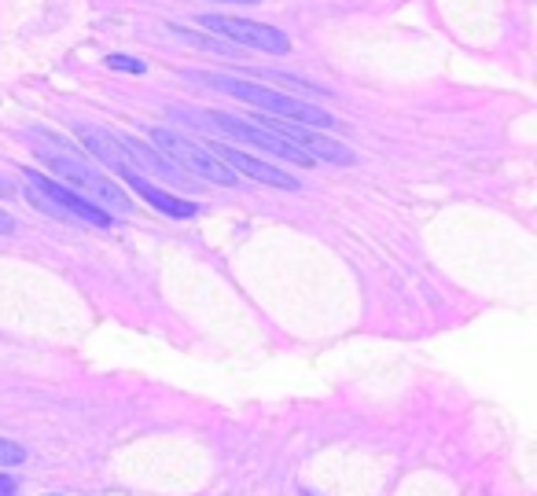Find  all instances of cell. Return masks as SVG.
<instances>
[{
    "instance_id": "obj_1",
    "label": "cell",
    "mask_w": 537,
    "mask_h": 496,
    "mask_svg": "<svg viewBox=\"0 0 537 496\" xmlns=\"http://www.w3.org/2000/svg\"><path fill=\"white\" fill-rule=\"evenodd\" d=\"M195 81H206L213 89H221L250 107H258L261 115L268 118H280V122H295V126H306V129H325V126H335V115L328 110H320L313 103H306L302 96H287V92H277L268 85H254V81H243V78H225V74H192Z\"/></svg>"
},
{
    "instance_id": "obj_2",
    "label": "cell",
    "mask_w": 537,
    "mask_h": 496,
    "mask_svg": "<svg viewBox=\"0 0 537 496\" xmlns=\"http://www.w3.org/2000/svg\"><path fill=\"white\" fill-rule=\"evenodd\" d=\"M170 115H177V118H188V122H195V126H206V129H221V133H229V136H236V140H243L247 147H254V151H265V154H277V158H284V162H291V165H302V170H309L313 165V158L298 147V144H291V140H284L280 133H273V129H261V126H254V122H243V118H236V115H225V110H192V107H170Z\"/></svg>"
},
{
    "instance_id": "obj_3",
    "label": "cell",
    "mask_w": 537,
    "mask_h": 496,
    "mask_svg": "<svg viewBox=\"0 0 537 496\" xmlns=\"http://www.w3.org/2000/svg\"><path fill=\"white\" fill-rule=\"evenodd\" d=\"M147 140H151L158 151H163L166 158H174L184 173H199L203 181L225 184V188H232V184L240 181L218 154H213L210 147H203V144H195V140H184V136H177V133H170V129H158V126L147 129Z\"/></svg>"
},
{
    "instance_id": "obj_4",
    "label": "cell",
    "mask_w": 537,
    "mask_h": 496,
    "mask_svg": "<svg viewBox=\"0 0 537 496\" xmlns=\"http://www.w3.org/2000/svg\"><path fill=\"white\" fill-rule=\"evenodd\" d=\"M41 158H44V165L52 173H60L67 184H74V188H85L92 199H96V206L103 210V206H111L115 213H129L133 210V202H129V195L126 192H118L107 177H99L92 165H85L78 154H71V151H56V154H48V151H41Z\"/></svg>"
},
{
    "instance_id": "obj_5",
    "label": "cell",
    "mask_w": 537,
    "mask_h": 496,
    "mask_svg": "<svg viewBox=\"0 0 537 496\" xmlns=\"http://www.w3.org/2000/svg\"><path fill=\"white\" fill-rule=\"evenodd\" d=\"M195 23H199V26H206L210 33H218V37H229L232 44H243V48L273 51V55H287V51H291V41H287V33H280L277 26L254 23V19H236V15H218V12H206V15H199Z\"/></svg>"
},
{
    "instance_id": "obj_6",
    "label": "cell",
    "mask_w": 537,
    "mask_h": 496,
    "mask_svg": "<svg viewBox=\"0 0 537 496\" xmlns=\"http://www.w3.org/2000/svg\"><path fill=\"white\" fill-rule=\"evenodd\" d=\"M26 181H30V188H37L44 199L56 202L67 217H78V220H85V225H96V229H111V213L99 210L96 202H89V199H81V195L67 192L63 184L48 181V177H44V173H37V170H26Z\"/></svg>"
},
{
    "instance_id": "obj_7",
    "label": "cell",
    "mask_w": 537,
    "mask_h": 496,
    "mask_svg": "<svg viewBox=\"0 0 537 496\" xmlns=\"http://www.w3.org/2000/svg\"><path fill=\"white\" fill-rule=\"evenodd\" d=\"M118 144H122V151L129 154V162L137 165H144L147 173H155L158 181H166V184H184V188H195V181L181 170V165L174 162V158H166L163 151H158L155 144H144L140 136H118Z\"/></svg>"
},
{
    "instance_id": "obj_8",
    "label": "cell",
    "mask_w": 537,
    "mask_h": 496,
    "mask_svg": "<svg viewBox=\"0 0 537 496\" xmlns=\"http://www.w3.org/2000/svg\"><path fill=\"white\" fill-rule=\"evenodd\" d=\"M213 151V147H210ZM218 154L232 173H247V177H254V181H261V184H273V188H284V192H295L298 188V181L291 177V173H284V170H277V165H268V162H261V158H254V154H247V151H236V147H229V144H221Z\"/></svg>"
},
{
    "instance_id": "obj_9",
    "label": "cell",
    "mask_w": 537,
    "mask_h": 496,
    "mask_svg": "<svg viewBox=\"0 0 537 496\" xmlns=\"http://www.w3.org/2000/svg\"><path fill=\"white\" fill-rule=\"evenodd\" d=\"M78 140L107 165V170H115L118 177H126V173H133L137 165L129 162V154L122 151V144H118V136L111 133V129H103V126H78ZM140 173V170H137Z\"/></svg>"
},
{
    "instance_id": "obj_10",
    "label": "cell",
    "mask_w": 537,
    "mask_h": 496,
    "mask_svg": "<svg viewBox=\"0 0 537 496\" xmlns=\"http://www.w3.org/2000/svg\"><path fill=\"white\" fill-rule=\"evenodd\" d=\"M122 181L133 184V192H137L144 202H151L155 210H163L166 217H195V202H184V199H177V195H170V192H163V188H155V184H151L147 177H140L137 170L126 173Z\"/></svg>"
},
{
    "instance_id": "obj_11",
    "label": "cell",
    "mask_w": 537,
    "mask_h": 496,
    "mask_svg": "<svg viewBox=\"0 0 537 496\" xmlns=\"http://www.w3.org/2000/svg\"><path fill=\"white\" fill-rule=\"evenodd\" d=\"M107 67H111V70H126V74H144V70H147L144 60H133V55H122V51L107 55Z\"/></svg>"
},
{
    "instance_id": "obj_12",
    "label": "cell",
    "mask_w": 537,
    "mask_h": 496,
    "mask_svg": "<svg viewBox=\"0 0 537 496\" xmlns=\"http://www.w3.org/2000/svg\"><path fill=\"white\" fill-rule=\"evenodd\" d=\"M23 460H26V449L8 437H0V467H19Z\"/></svg>"
},
{
    "instance_id": "obj_13",
    "label": "cell",
    "mask_w": 537,
    "mask_h": 496,
    "mask_svg": "<svg viewBox=\"0 0 537 496\" xmlns=\"http://www.w3.org/2000/svg\"><path fill=\"white\" fill-rule=\"evenodd\" d=\"M19 492V482L12 474H0V496H15Z\"/></svg>"
},
{
    "instance_id": "obj_14",
    "label": "cell",
    "mask_w": 537,
    "mask_h": 496,
    "mask_svg": "<svg viewBox=\"0 0 537 496\" xmlns=\"http://www.w3.org/2000/svg\"><path fill=\"white\" fill-rule=\"evenodd\" d=\"M8 232H15V217L8 210H0V236H8Z\"/></svg>"
},
{
    "instance_id": "obj_15",
    "label": "cell",
    "mask_w": 537,
    "mask_h": 496,
    "mask_svg": "<svg viewBox=\"0 0 537 496\" xmlns=\"http://www.w3.org/2000/svg\"><path fill=\"white\" fill-rule=\"evenodd\" d=\"M5 195H12V181L0 177V199H5Z\"/></svg>"
},
{
    "instance_id": "obj_16",
    "label": "cell",
    "mask_w": 537,
    "mask_h": 496,
    "mask_svg": "<svg viewBox=\"0 0 537 496\" xmlns=\"http://www.w3.org/2000/svg\"><path fill=\"white\" fill-rule=\"evenodd\" d=\"M232 5H258V0H232Z\"/></svg>"
},
{
    "instance_id": "obj_17",
    "label": "cell",
    "mask_w": 537,
    "mask_h": 496,
    "mask_svg": "<svg viewBox=\"0 0 537 496\" xmlns=\"http://www.w3.org/2000/svg\"><path fill=\"white\" fill-rule=\"evenodd\" d=\"M48 496H60V492H48Z\"/></svg>"
}]
</instances>
